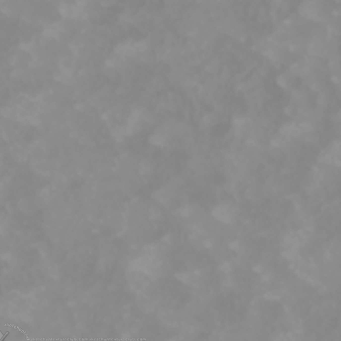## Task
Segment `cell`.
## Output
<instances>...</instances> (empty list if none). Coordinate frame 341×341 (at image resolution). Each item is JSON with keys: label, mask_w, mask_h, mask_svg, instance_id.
<instances>
[{"label": "cell", "mask_w": 341, "mask_h": 341, "mask_svg": "<svg viewBox=\"0 0 341 341\" xmlns=\"http://www.w3.org/2000/svg\"><path fill=\"white\" fill-rule=\"evenodd\" d=\"M9 334V332H6V333L5 334H4V335L3 336H2V338H1V340H0V341H4V340H5V339H6V338L7 337V336H8V334Z\"/></svg>", "instance_id": "6da1fadb"}]
</instances>
